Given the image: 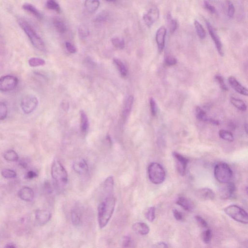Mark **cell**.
<instances>
[{"label": "cell", "mask_w": 248, "mask_h": 248, "mask_svg": "<svg viewBox=\"0 0 248 248\" xmlns=\"http://www.w3.org/2000/svg\"><path fill=\"white\" fill-rule=\"evenodd\" d=\"M149 180L156 185L163 183L166 178V173L163 167L157 162H152L148 168Z\"/></svg>", "instance_id": "277c9868"}, {"label": "cell", "mask_w": 248, "mask_h": 248, "mask_svg": "<svg viewBox=\"0 0 248 248\" xmlns=\"http://www.w3.org/2000/svg\"><path fill=\"white\" fill-rule=\"evenodd\" d=\"M46 6L50 9L53 10L59 13L61 11L60 6L55 0H48Z\"/></svg>", "instance_id": "74e56055"}, {"label": "cell", "mask_w": 248, "mask_h": 248, "mask_svg": "<svg viewBox=\"0 0 248 248\" xmlns=\"http://www.w3.org/2000/svg\"><path fill=\"white\" fill-rule=\"evenodd\" d=\"M132 229L138 234L146 235L149 234L150 228L144 223H137L133 225Z\"/></svg>", "instance_id": "ffe728a7"}, {"label": "cell", "mask_w": 248, "mask_h": 248, "mask_svg": "<svg viewBox=\"0 0 248 248\" xmlns=\"http://www.w3.org/2000/svg\"><path fill=\"white\" fill-rule=\"evenodd\" d=\"M112 44L115 48L122 50L125 48V43L124 40L120 37H113L112 39Z\"/></svg>", "instance_id": "d590c367"}, {"label": "cell", "mask_w": 248, "mask_h": 248, "mask_svg": "<svg viewBox=\"0 0 248 248\" xmlns=\"http://www.w3.org/2000/svg\"><path fill=\"white\" fill-rule=\"evenodd\" d=\"M194 26L196 33L199 37H200V39H205L206 36V33H205L204 28H203V26L202 25L200 24L199 22H198L197 20H195Z\"/></svg>", "instance_id": "1f68e13d"}, {"label": "cell", "mask_w": 248, "mask_h": 248, "mask_svg": "<svg viewBox=\"0 0 248 248\" xmlns=\"http://www.w3.org/2000/svg\"><path fill=\"white\" fill-rule=\"evenodd\" d=\"M132 244H133V241L130 236H125L124 237L122 242L123 247L124 248L131 247Z\"/></svg>", "instance_id": "c3c4849f"}, {"label": "cell", "mask_w": 248, "mask_h": 248, "mask_svg": "<svg viewBox=\"0 0 248 248\" xmlns=\"http://www.w3.org/2000/svg\"><path fill=\"white\" fill-rule=\"evenodd\" d=\"M145 216L148 221L152 222L156 217V209L154 206L150 207L147 209L145 213Z\"/></svg>", "instance_id": "8d00e7d4"}, {"label": "cell", "mask_w": 248, "mask_h": 248, "mask_svg": "<svg viewBox=\"0 0 248 248\" xmlns=\"http://www.w3.org/2000/svg\"><path fill=\"white\" fill-rule=\"evenodd\" d=\"M19 25L29 39L31 42L34 47L38 50H43L45 49V43L41 37L37 34L34 28L23 19L18 20Z\"/></svg>", "instance_id": "7a4b0ae2"}, {"label": "cell", "mask_w": 248, "mask_h": 248, "mask_svg": "<svg viewBox=\"0 0 248 248\" xmlns=\"http://www.w3.org/2000/svg\"><path fill=\"white\" fill-rule=\"evenodd\" d=\"M71 221L75 226H79L81 224L83 218V211L81 207L76 206L71 210Z\"/></svg>", "instance_id": "ac0fdd59"}, {"label": "cell", "mask_w": 248, "mask_h": 248, "mask_svg": "<svg viewBox=\"0 0 248 248\" xmlns=\"http://www.w3.org/2000/svg\"><path fill=\"white\" fill-rule=\"evenodd\" d=\"M172 213L174 217L177 221H182L184 220V216L180 211L176 209H174L172 210Z\"/></svg>", "instance_id": "f907efd6"}, {"label": "cell", "mask_w": 248, "mask_h": 248, "mask_svg": "<svg viewBox=\"0 0 248 248\" xmlns=\"http://www.w3.org/2000/svg\"><path fill=\"white\" fill-rule=\"evenodd\" d=\"M215 79L217 81V83H218L219 85L220 86V88L222 89V90L225 91H228V89L227 86L225 83L224 78L221 75H216Z\"/></svg>", "instance_id": "7bdbcfd3"}, {"label": "cell", "mask_w": 248, "mask_h": 248, "mask_svg": "<svg viewBox=\"0 0 248 248\" xmlns=\"http://www.w3.org/2000/svg\"><path fill=\"white\" fill-rule=\"evenodd\" d=\"M164 62L168 66H172L177 64V61L174 56H172L171 55H167L165 57Z\"/></svg>", "instance_id": "b9f144b4"}, {"label": "cell", "mask_w": 248, "mask_h": 248, "mask_svg": "<svg viewBox=\"0 0 248 248\" xmlns=\"http://www.w3.org/2000/svg\"><path fill=\"white\" fill-rule=\"evenodd\" d=\"M4 158L10 161H15L19 159L18 155L15 151L10 150L6 151L4 154Z\"/></svg>", "instance_id": "836d02e7"}, {"label": "cell", "mask_w": 248, "mask_h": 248, "mask_svg": "<svg viewBox=\"0 0 248 248\" xmlns=\"http://www.w3.org/2000/svg\"><path fill=\"white\" fill-rule=\"evenodd\" d=\"M2 175L6 178H14L16 177L17 173L11 169H5L2 171Z\"/></svg>", "instance_id": "60d3db41"}, {"label": "cell", "mask_w": 248, "mask_h": 248, "mask_svg": "<svg viewBox=\"0 0 248 248\" xmlns=\"http://www.w3.org/2000/svg\"><path fill=\"white\" fill-rule=\"evenodd\" d=\"M116 200L112 195H109L98 207V222L99 228L103 229L108 224L113 215Z\"/></svg>", "instance_id": "6da1fadb"}, {"label": "cell", "mask_w": 248, "mask_h": 248, "mask_svg": "<svg viewBox=\"0 0 248 248\" xmlns=\"http://www.w3.org/2000/svg\"><path fill=\"white\" fill-rule=\"evenodd\" d=\"M176 203L186 211L191 212L194 210V204L186 197L182 196L178 197Z\"/></svg>", "instance_id": "44dd1931"}, {"label": "cell", "mask_w": 248, "mask_h": 248, "mask_svg": "<svg viewBox=\"0 0 248 248\" xmlns=\"http://www.w3.org/2000/svg\"><path fill=\"white\" fill-rule=\"evenodd\" d=\"M38 100L33 94H28L22 98L20 102V107L25 114L31 113L37 107Z\"/></svg>", "instance_id": "52a82bcc"}, {"label": "cell", "mask_w": 248, "mask_h": 248, "mask_svg": "<svg viewBox=\"0 0 248 248\" xmlns=\"http://www.w3.org/2000/svg\"><path fill=\"white\" fill-rule=\"evenodd\" d=\"M28 63L31 67H36L44 65L46 62L44 60L42 59L33 57L29 60Z\"/></svg>", "instance_id": "e575fe53"}, {"label": "cell", "mask_w": 248, "mask_h": 248, "mask_svg": "<svg viewBox=\"0 0 248 248\" xmlns=\"http://www.w3.org/2000/svg\"><path fill=\"white\" fill-rule=\"evenodd\" d=\"M244 128L246 131V133H248V124L247 123L245 124L244 125Z\"/></svg>", "instance_id": "9f6ffc18"}, {"label": "cell", "mask_w": 248, "mask_h": 248, "mask_svg": "<svg viewBox=\"0 0 248 248\" xmlns=\"http://www.w3.org/2000/svg\"><path fill=\"white\" fill-rule=\"evenodd\" d=\"M78 33L80 36L83 39L87 37L89 35L88 29L84 25L80 26L78 29Z\"/></svg>", "instance_id": "ee69618b"}, {"label": "cell", "mask_w": 248, "mask_h": 248, "mask_svg": "<svg viewBox=\"0 0 248 248\" xmlns=\"http://www.w3.org/2000/svg\"><path fill=\"white\" fill-rule=\"evenodd\" d=\"M225 185L220 190V195L223 199H228L232 197L235 192L236 188L234 183L231 182L224 183Z\"/></svg>", "instance_id": "9a60e30c"}, {"label": "cell", "mask_w": 248, "mask_h": 248, "mask_svg": "<svg viewBox=\"0 0 248 248\" xmlns=\"http://www.w3.org/2000/svg\"><path fill=\"white\" fill-rule=\"evenodd\" d=\"M35 216L36 221L41 225H44L48 223L51 217L50 212L45 209L37 210L35 212Z\"/></svg>", "instance_id": "e0dca14e"}, {"label": "cell", "mask_w": 248, "mask_h": 248, "mask_svg": "<svg viewBox=\"0 0 248 248\" xmlns=\"http://www.w3.org/2000/svg\"><path fill=\"white\" fill-rule=\"evenodd\" d=\"M149 104L150 107L151 112L153 116H156L157 112V107L156 102L154 98H151L149 100Z\"/></svg>", "instance_id": "f6af8a7d"}, {"label": "cell", "mask_w": 248, "mask_h": 248, "mask_svg": "<svg viewBox=\"0 0 248 248\" xmlns=\"http://www.w3.org/2000/svg\"><path fill=\"white\" fill-rule=\"evenodd\" d=\"M215 177L219 182L224 184L232 180L233 172L227 163L220 162L215 166L214 171Z\"/></svg>", "instance_id": "3957f363"}, {"label": "cell", "mask_w": 248, "mask_h": 248, "mask_svg": "<svg viewBox=\"0 0 248 248\" xmlns=\"http://www.w3.org/2000/svg\"><path fill=\"white\" fill-rule=\"evenodd\" d=\"M19 197L22 200L26 202L31 201L34 199L35 194L30 188L25 187L20 190L18 193Z\"/></svg>", "instance_id": "d6986e66"}, {"label": "cell", "mask_w": 248, "mask_h": 248, "mask_svg": "<svg viewBox=\"0 0 248 248\" xmlns=\"http://www.w3.org/2000/svg\"><path fill=\"white\" fill-rule=\"evenodd\" d=\"M204 6L206 8L207 10L209 11L210 13H214L216 12V9L214 6H213L212 5L209 4V2L207 1H205L204 2Z\"/></svg>", "instance_id": "f5cc1de1"}, {"label": "cell", "mask_w": 248, "mask_h": 248, "mask_svg": "<svg viewBox=\"0 0 248 248\" xmlns=\"http://www.w3.org/2000/svg\"><path fill=\"white\" fill-rule=\"evenodd\" d=\"M172 156L175 159L176 168L177 171L182 176H184L186 172L187 167L189 163V160L176 152L172 153Z\"/></svg>", "instance_id": "9c48e42d"}, {"label": "cell", "mask_w": 248, "mask_h": 248, "mask_svg": "<svg viewBox=\"0 0 248 248\" xmlns=\"http://www.w3.org/2000/svg\"><path fill=\"white\" fill-rule=\"evenodd\" d=\"M100 5L99 0H85L84 6L89 13H92L98 10Z\"/></svg>", "instance_id": "603a6c76"}, {"label": "cell", "mask_w": 248, "mask_h": 248, "mask_svg": "<svg viewBox=\"0 0 248 248\" xmlns=\"http://www.w3.org/2000/svg\"><path fill=\"white\" fill-rule=\"evenodd\" d=\"M65 47L67 50L71 54H74L76 52V48L70 42H67L65 43Z\"/></svg>", "instance_id": "816d5d0a"}, {"label": "cell", "mask_w": 248, "mask_h": 248, "mask_svg": "<svg viewBox=\"0 0 248 248\" xmlns=\"http://www.w3.org/2000/svg\"><path fill=\"white\" fill-rule=\"evenodd\" d=\"M22 8L25 10L33 15L37 19H42V16L41 13L33 5L30 4H25L22 6Z\"/></svg>", "instance_id": "484cf974"}, {"label": "cell", "mask_w": 248, "mask_h": 248, "mask_svg": "<svg viewBox=\"0 0 248 248\" xmlns=\"http://www.w3.org/2000/svg\"><path fill=\"white\" fill-rule=\"evenodd\" d=\"M195 115L198 120L209 122L210 118L207 117L206 112L199 106L196 108Z\"/></svg>", "instance_id": "4316f807"}, {"label": "cell", "mask_w": 248, "mask_h": 248, "mask_svg": "<svg viewBox=\"0 0 248 248\" xmlns=\"http://www.w3.org/2000/svg\"><path fill=\"white\" fill-rule=\"evenodd\" d=\"M37 174L35 173V172L30 171L28 172L26 175V178L28 179V180H31L33 179L34 177H35L37 176Z\"/></svg>", "instance_id": "db71d44e"}, {"label": "cell", "mask_w": 248, "mask_h": 248, "mask_svg": "<svg viewBox=\"0 0 248 248\" xmlns=\"http://www.w3.org/2000/svg\"><path fill=\"white\" fill-rule=\"evenodd\" d=\"M19 80L15 76L6 75L0 78V91L6 92L12 91L16 88Z\"/></svg>", "instance_id": "ba28073f"}, {"label": "cell", "mask_w": 248, "mask_h": 248, "mask_svg": "<svg viewBox=\"0 0 248 248\" xmlns=\"http://www.w3.org/2000/svg\"><path fill=\"white\" fill-rule=\"evenodd\" d=\"M230 102L232 105L239 111L245 112L247 110V105L241 99L236 98L234 97H231Z\"/></svg>", "instance_id": "d4e9b609"}, {"label": "cell", "mask_w": 248, "mask_h": 248, "mask_svg": "<svg viewBox=\"0 0 248 248\" xmlns=\"http://www.w3.org/2000/svg\"><path fill=\"white\" fill-rule=\"evenodd\" d=\"M195 194L197 198L203 201H212L215 197L214 192L209 188L199 189L196 192Z\"/></svg>", "instance_id": "4fadbf2b"}, {"label": "cell", "mask_w": 248, "mask_h": 248, "mask_svg": "<svg viewBox=\"0 0 248 248\" xmlns=\"http://www.w3.org/2000/svg\"><path fill=\"white\" fill-rule=\"evenodd\" d=\"M51 173L53 179L58 184L62 185L67 184L68 181V172L59 161H54L51 167Z\"/></svg>", "instance_id": "5b68a950"}, {"label": "cell", "mask_w": 248, "mask_h": 248, "mask_svg": "<svg viewBox=\"0 0 248 248\" xmlns=\"http://www.w3.org/2000/svg\"><path fill=\"white\" fill-rule=\"evenodd\" d=\"M166 29L165 27L161 26L160 27L157 31L156 35V40L157 44L158 51L160 53H161L164 50L165 43V37L166 35Z\"/></svg>", "instance_id": "7c38bea8"}, {"label": "cell", "mask_w": 248, "mask_h": 248, "mask_svg": "<svg viewBox=\"0 0 248 248\" xmlns=\"http://www.w3.org/2000/svg\"><path fill=\"white\" fill-rule=\"evenodd\" d=\"M235 8L233 3L231 2H229L228 7L227 10V15L229 18H232L235 14Z\"/></svg>", "instance_id": "681fc988"}, {"label": "cell", "mask_w": 248, "mask_h": 248, "mask_svg": "<svg viewBox=\"0 0 248 248\" xmlns=\"http://www.w3.org/2000/svg\"><path fill=\"white\" fill-rule=\"evenodd\" d=\"M160 12L157 8L152 7L143 15V20L146 25L150 27L158 20Z\"/></svg>", "instance_id": "8fae6325"}, {"label": "cell", "mask_w": 248, "mask_h": 248, "mask_svg": "<svg viewBox=\"0 0 248 248\" xmlns=\"http://www.w3.org/2000/svg\"><path fill=\"white\" fill-rule=\"evenodd\" d=\"M224 211L226 215L235 221L242 224H248V214L244 209L240 206L235 205H232L225 207Z\"/></svg>", "instance_id": "8992f818"}, {"label": "cell", "mask_w": 248, "mask_h": 248, "mask_svg": "<svg viewBox=\"0 0 248 248\" xmlns=\"http://www.w3.org/2000/svg\"><path fill=\"white\" fill-rule=\"evenodd\" d=\"M7 106L5 103L0 102V120H4L7 116Z\"/></svg>", "instance_id": "ab89813d"}, {"label": "cell", "mask_w": 248, "mask_h": 248, "mask_svg": "<svg viewBox=\"0 0 248 248\" xmlns=\"http://www.w3.org/2000/svg\"><path fill=\"white\" fill-rule=\"evenodd\" d=\"M108 18V15L107 13L105 12H102L99 15H98L96 18L94 19V21L96 22L102 23L106 21Z\"/></svg>", "instance_id": "7dc6e473"}, {"label": "cell", "mask_w": 248, "mask_h": 248, "mask_svg": "<svg viewBox=\"0 0 248 248\" xmlns=\"http://www.w3.org/2000/svg\"><path fill=\"white\" fill-rule=\"evenodd\" d=\"M168 21H169V29L170 33H173L176 31L178 27V23L176 20L172 19L171 15L169 14L167 16Z\"/></svg>", "instance_id": "f35d334b"}, {"label": "cell", "mask_w": 248, "mask_h": 248, "mask_svg": "<svg viewBox=\"0 0 248 248\" xmlns=\"http://www.w3.org/2000/svg\"><path fill=\"white\" fill-rule=\"evenodd\" d=\"M155 247L157 248H168V246L167 244L163 242H158L157 244H156Z\"/></svg>", "instance_id": "11a10c76"}, {"label": "cell", "mask_w": 248, "mask_h": 248, "mask_svg": "<svg viewBox=\"0 0 248 248\" xmlns=\"http://www.w3.org/2000/svg\"><path fill=\"white\" fill-rule=\"evenodd\" d=\"M80 130L82 133H86L89 127L88 119L85 112L80 111Z\"/></svg>", "instance_id": "cb8c5ba5"}, {"label": "cell", "mask_w": 248, "mask_h": 248, "mask_svg": "<svg viewBox=\"0 0 248 248\" xmlns=\"http://www.w3.org/2000/svg\"><path fill=\"white\" fill-rule=\"evenodd\" d=\"M54 24L55 28L60 33L64 34L67 31V27L62 20L58 19H55L54 20Z\"/></svg>", "instance_id": "4dcf8cb0"}, {"label": "cell", "mask_w": 248, "mask_h": 248, "mask_svg": "<svg viewBox=\"0 0 248 248\" xmlns=\"http://www.w3.org/2000/svg\"><path fill=\"white\" fill-rule=\"evenodd\" d=\"M206 25H207V29L209 30V33L210 35L211 38L214 42L216 47L218 50V53L220 56H223L224 55V50H223V45L220 41V37L218 36L217 33L216 32L214 29L212 27L211 24L209 21H206Z\"/></svg>", "instance_id": "30bf717a"}, {"label": "cell", "mask_w": 248, "mask_h": 248, "mask_svg": "<svg viewBox=\"0 0 248 248\" xmlns=\"http://www.w3.org/2000/svg\"><path fill=\"white\" fill-rule=\"evenodd\" d=\"M219 136L220 137L221 139L228 141V142H232L234 140V135L229 131L221 129L219 131Z\"/></svg>", "instance_id": "f546056e"}, {"label": "cell", "mask_w": 248, "mask_h": 248, "mask_svg": "<svg viewBox=\"0 0 248 248\" xmlns=\"http://www.w3.org/2000/svg\"><path fill=\"white\" fill-rule=\"evenodd\" d=\"M133 102H134V98L132 96H129L126 100L125 105L124 106L122 115L123 119L124 121H126L128 117H129L132 107Z\"/></svg>", "instance_id": "7402d4cb"}, {"label": "cell", "mask_w": 248, "mask_h": 248, "mask_svg": "<svg viewBox=\"0 0 248 248\" xmlns=\"http://www.w3.org/2000/svg\"><path fill=\"white\" fill-rule=\"evenodd\" d=\"M229 83L231 86L237 93L243 96L248 95V89L242 85L233 76H230L228 78Z\"/></svg>", "instance_id": "2e32d148"}, {"label": "cell", "mask_w": 248, "mask_h": 248, "mask_svg": "<svg viewBox=\"0 0 248 248\" xmlns=\"http://www.w3.org/2000/svg\"><path fill=\"white\" fill-rule=\"evenodd\" d=\"M103 189L107 192L113 191L114 186V180L112 176H109L106 178L103 183Z\"/></svg>", "instance_id": "83f0119b"}, {"label": "cell", "mask_w": 248, "mask_h": 248, "mask_svg": "<svg viewBox=\"0 0 248 248\" xmlns=\"http://www.w3.org/2000/svg\"><path fill=\"white\" fill-rule=\"evenodd\" d=\"M105 1L108 2H115L117 1V0H105Z\"/></svg>", "instance_id": "6f0895ef"}, {"label": "cell", "mask_w": 248, "mask_h": 248, "mask_svg": "<svg viewBox=\"0 0 248 248\" xmlns=\"http://www.w3.org/2000/svg\"><path fill=\"white\" fill-rule=\"evenodd\" d=\"M196 221L198 224V226L202 228L206 229L208 227V224L202 217L200 216H196L195 217Z\"/></svg>", "instance_id": "bcb514c9"}, {"label": "cell", "mask_w": 248, "mask_h": 248, "mask_svg": "<svg viewBox=\"0 0 248 248\" xmlns=\"http://www.w3.org/2000/svg\"><path fill=\"white\" fill-rule=\"evenodd\" d=\"M212 238V233L211 230L206 228L201 235L202 240L205 244H209L211 242Z\"/></svg>", "instance_id": "d6a6232c"}, {"label": "cell", "mask_w": 248, "mask_h": 248, "mask_svg": "<svg viewBox=\"0 0 248 248\" xmlns=\"http://www.w3.org/2000/svg\"><path fill=\"white\" fill-rule=\"evenodd\" d=\"M113 62L115 64V65L117 68L119 70L121 76L123 77H126L128 75V70L125 65L124 64L121 60L118 59H114Z\"/></svg>", "instance_id": "f1b7e54d"}, {"label": "cell", "mask_w": 248, "mask_h": 248, "mask_svg": "<svg viewBox=\"0 0 248 248\" xmlns=\"http://www.w3.org/2000/svg\"><path fill=\"white\" fill-rule=\"evenodd\" d=\"M73 168L77 174L81 175L87 174L89 170L88 164L83 158H79L75 161Z\"/></svg>", "instance_id": "5bb4252c"}]
</instances>
